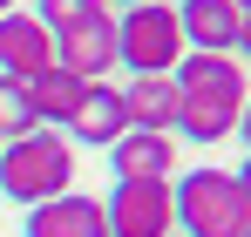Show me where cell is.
I'll list each match as a JSON object with an SVG mask.
<instances>
[{
  "mask_svg": "<svg viewBox=\"0 0 251 237\" xmlns=\"http://www.w3.org/2000/svg\"><path fill=\"white\" fill-rule=\"evenodd\" d=\"M170 81H176V136L183 142L238 136V116H245V95H251V75L238 54H183Z\"/></svg>",
  "mask_w": 251,
  "mask_h": 237,
  "instance_id": "6da1fadb",
  "label": "cell"
},
{
  "mask_svg": "<svg viewBox=\"0 0 251 237\" xmlns=\"http://www.w3.org/2000/svg\"><path fill=\"white\" fill-rule=\"evenodd\" d=\"M75 183V142L54 136V129H34V136H14L0 149V197L34 210V203H54L68 197Z\"/></svg>",
  "mask_w": 251,
  "mask_h": 237,
  "instance_id": "7a4b0ae2",
  "label": "cell"
},
{
  "mask_svg": "<svg viewBox=\"0 0 251 237\" xmlns=\"http://www.w3.org/2000/svg\"><path fill=\"white\" fill-rule=\"evenodd\" d=\"M170 197H176V231L183 237H245L251 231V203L231 169H183L170 183Z\"/></svg>",
  "mask_w": 251,
  "mask_h": 237,
  "instance_id": "3957f363",
  "label": "cell"
},
{
  "mask_svg": "<svg viewBox=\"0 0 251 237\" xmlns=\"http://www.w3.org/2000/svg\"><path fill=\"white\" fill-rule=\"evenodd\" d=\"M183 27H176V7L156 0V7H123L116 14V61L129 75H176L183 61Z\"/></svg>",
  "mask_w": 251,
  "mask_h": 237,
  "instance_id": "277c9868",
  "label": "cell"
},
{
  "mask_svg": "<svg viewBox=\"0 0 251 237\" xmlns=\"http://www.w3.org/2000/svg\"><path fill=\"white\" fill-rule=\"evenodd\" d=\"M102 217H109V237H170L176 197H170V183H116L102 197Z\"/></svg>",
  "mask_w": 251,
  "mask_h": 237,
  "instance_id": "5b68a950",
  "label": "cell"
},
{
  "mask_svg": "<svg viewBox=\"0 0 251 237\" xmlns=\"http://www.w3.org/2000/svg\"><path fill=\"white\" fill-rule=\"evenodd\" d=\"M54 68H68L75 81H109V68H123L116 61V14H95L82 27L54 34Z\"/></svg>",
  "mask_w": 251,
  "mask_h": 237,
  "instance_id": "8992f818",
  "label": "cell"
},
{
  "mask_svg": "<svg viewBox=\"0 0 251 237\" xmlns=\"http://www.w3.org/2000/svg\"><path fill=\"white\" fill-rule=\"evenodd\" d=\"M48 68H54V34H48L27 7L0 14V75L34 81V75H48Z\"/></svg>",
  "mask_w": 251,
  "mask_h": 237,
  "instance_id": "52a82bcc",
  "label": "cell"
},
{
  "mask_svg": "<svg viewBox=\"0 0 251 237\" xmlns=\"http://www.w3.org/2000/svg\"><path fill=\"white\" fill-rule=\"evenodd\" d=\"M109 169H116V183H170L176 176V136L129 129L109 142Z\"/></svg>",
  "mask_w": 251,
  "mask_h": 237,
  "instance_id": "ba28073f",
  "label": "cell"
},
{
  "mask_svg": "<svg viewBox=\"0 0 251 237\" xmlns=\"http://www.w3.org/2000/svg\"><path fill=\"white\" fill-rule=\"evenodd\" d=\"M176 27H183V47L190 54H238V0H183L176 7Z\"/></svg>",
  "mask_w": 251,
  "mask_h": 237,
  "instance_id": "9c48e42d",
  "label": "cell"
},
{
  "mask_svg": "<svg viewBox=\"0 0 251 237\" xmlns=\"http://www.w3.org/2000/svg\"><path fill=\"white\" fill-rule=\"evenodd\" d=\"M68 136L88 142V149H109L116 136H129V116H123V88L116 81H88L75 116H68Z\"/></svg>",
  "mask_w": 251,
  "mask_h": 237,
  "instance_id": "30bf717a",
  "label": "cell"
},
{
  "mask_svg": "<svg viewBox=\"0 0 251 237\" xmlns=\"http://www.w3.org/2000/svg\"><path fill=\"white\" fill-rule=\"evenodd\" d=\"M27 237H109L102 197L68 190V197H54V203H34L27 210Z\"/></svg>",
  "mask_w": 251,
  "mask_h": 237,
  "instance_id": "8fae6325",
  "label": "cell"
},
{
  "mask_svg": "<svg viewBox=\"0 0 251 237\" xmlns=\"http://www.w3.org/2000/svg\"><path fill=\"white\" fill-rule=\"evenodd\" d=\"M123 116H129V129L176 136V81L170 75H129L123 81Z\"/></svg>",
  "mask_w": 251,
  "mask_h": 237,
  "instance_id": "7c38bea8",
  "label": "cell"
},
{
  "mask_svg": "<svg viewBox=\"0 0 251 237\" xmlns=\"http://www.w3.org/2000/svg\"><path fill=\"white\" fill-rule=\"evenodd\" d=\"M88 81H75L68 68H48V75L27 81V95H34V116H41V129H68V116H75V102H82Z\"/></svg>",
  "mask_w": 251,
  "mask_h": 237,
  "instance_id": "4fadbf2b",
  "label": "cell"
},
{
  "mask_svg": "<svg viewBox=\"0 0 251 237\" xmlns=\"http://www.w3.org/2000/svg\"><path fill=\"white\" fill-rule=\"evenodd\" d=\"M41 129V116H34V95H27V81L0 75V136L14 142V136H34Z\"/></svg>",
  "mask_w": 251,
  "mask_h": 237,
  "instance_id": "5bb4252c",
  "label": "cell"
},
{
  "mask_svg": "<svg viewBox=\"0 0 251 237\" xmlns=\"http://www.w3.org/2000/svg\"><path fill=\"white\" fill-rule=\"evenodd\" d=\"M27 14L41 21L48 34H68V27H82V21H95V14H109V0H34Z\"/></svg>",
  "mask_w": 251,
  "mask_h": 237,
  "instance_id": "9a60e30c",
  "label": "cell"
},
{
  "mask_svg": "<svg viewBox=\"0 0 251 237\" xmlns=\"http://www.w3.org/2000/svg\"><path fill=\"white\" fill-rule=\"evenodd\" d=\"M238 142H245V156H251V95H245V116H238Z\"/></svg>",
  "mask_w": 251,
  "mask_h": 237,
  "instance_id": "2e32d148",
  "label": "cell"
},
{
  "mask_svg": "<svg viewBox=\"0 0 251 237\" xmlns=\"http://www.w3.org/2000/svg\"><path fill=\"white\" fill-rule=\"evenodd\" d=\"M231 176H238V190H245V203H251V156L238 163V169H231Z\"/></svg>",
  "mask_w": 251,
  "mask_h": 237,
  "instance_id": "e0dca14e",
  "label": "cell"
},
{
  "mask_svg": "<svg viewBox=\"0 0 251 237\" xmlns=\"http://www.w3.org/2000/svg\"><path fill=\"white\" fill-rule=\"evenodd\" d=\"M238 61H251V14H245V27H238Z\"/></svg>",
  "mask_w": 251,
  "mask_h": 237,
  "instance_id": "ac0fdd59",
  "label": "cell"
},
{
  "mask_svg": "<svg viewBox=\"0 0 251 237\" xmlns=\"http://www.w3.org/2000/svg\"><path fill=\"white\" fill-rule=\"evenodd\" d=\"M123 7H156V0H123Z\"/></svg>",
  "mask_w": 251,
  "mask_h": 237,
  "instance_id": "d6986e66",
  "label": "cell"
},
{
  "mask_svg": "<svg viewBox=\"0 0 251 237\" xmlns=\"http://www.w3.org/2000/svg\"><path fill=\"white\" fill-rule=\"evenodd\" d=\"M0 14H14V0H0Z\"/></svg>",
  "mask_w": 251,
  "mask_h": 237,
  "instance_id": "ffe728a7",
  "label": "cell"
},
{
  "mask_svg": "<svg viewBox=\"0 0 251 237\" xmlns=\"http://www.w3.org/2000/svg\"><path fill=\"white\" fill-rule=\"evenodd\" d=\"M238 14H251V0H238Z\"/></svg>",
  "mask_w": 251,
  "mask_h": 237,
  "instance_id": "44dd1931",
  "label": "cell"
},
{
  "mask_svg": "<svg viewBox=\"0 0 251 237\" xmlns=\"http://www.w3.org/2000/svg\"><path fill=\"white\" fill-rule=\"evenodd\" d=\"M0 149H7V136H0Z\"/></svg>",
  "mask_w": 251,
  "mask_h": 237,
  "instance_id": "7402d4cb",
  "label": "cell"
},
{
  "mask_svg": "<svg viewBox=\"0 0 251 237\" xmlns=\"http://www.w3.org/2000/svg\"><path fill=\"white\" fill-rule=\"evenodd\" d=\"M245 237H251V231H245Z\"/></svg>",
  "mask_w": 251,
  "mask_h": 237,
  "instance_id": "603a6c76",
  "label": "cell"
}]
</instances>
